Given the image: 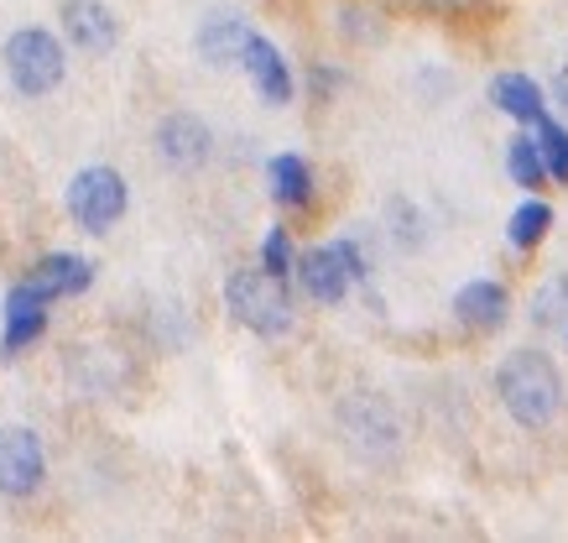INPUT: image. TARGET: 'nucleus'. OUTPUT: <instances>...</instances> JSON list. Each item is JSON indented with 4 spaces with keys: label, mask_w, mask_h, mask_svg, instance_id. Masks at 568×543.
Instances as JSON below:
<instances>
[{
    "label": "nucleus",
    "mask_w": 568,
    "mask_h": 543,
    "mask_svg": "<svg viewBox=\"0 0 568 543\" xmlns=\"http://www.w3.org/2000/svg\"><path fill=\"white\" fill-rule=\"evenodd\" d=\"M241 69L266 105H293V69H287V58H282V48H276L272 37L251 32V42H245V53H241Z\"/></svg>",
    "instance_id": "obj_10"
},
{
    "label": "nucleus",
    "mask_w": 568,
    "mask_h": 543,
    "mask_svg": "<svg viewBox=\"0 0 568 543\" xmlns=\"http://www.w3.org/2000/svg\"><path fill=\"white\" fill-rule=\"evenodd\" d=\"M224 309H230L235 324H245L261 340H282L293 330V299H287L282 278H272L266 267L261 272H235L224 282Z\"/></svg>",
    "instance_id": "obj_3"
},
{
    "label": "nucleus",
    "mask_w": 568,
    "mask_h": 543,
    "mask_svg": "<svg viewBox=\"0 0 568 543\" xmlns=\"http://www.w3.org/2000/svg\"><path fill=\"white\" fill-rule=\"evenodd\" d=\"M552 100L564 105V115H568V63L558 69V79H552Z\"/></svg>",
    "instance_id": "obj_22"
},
{
    "label": "nucleus",
    "mask_w": 568,
    "mask_h": 543,
    "mask_svg": "<svg viewBox=\"0 0 568 543\" xmlns=\"http://www.w3.org/2000/svg\"><path fill=\"white\" fill-rule=\"evenodd\" d=\"M537 147H542V162H548V178L568 183V131L552 121V115L537 121Z\"/></svg>",
    "instance_id": "obj_20"
},
{
    "label": "nucleus",
    "mask_w": 568,
    "mask_h": 543,
    "mask_svg": "<svg viewBox=\"0 0 568 543\" xmlns=\"http://www.w3.org/2000/svg\"><path fill=\"white\" fill-rule=\"evenodd\" d=\"M506 173H511V183H521V189H542L548 183V162H542V147L527 137L511 141V152H506Z\"/></svg>",
    "instance_id": "obj_18"
},
{
    "label": "nucleus",
    "mask_w": 568,
    "mask_h": 543,
    "mask_svg": "<svg viewBox=\"0 0 568 543\" xmlns=\"http://www.w3.org/2000/svg\"><path fill=\"white\" fill-rule=\"evenodd\" d=\"M532 324L542 334H552L558 345H568V272L548 278L532 293Z\"/></svg>",
    "instance_id": "obj_16"
},
{
    "label": "nucleus",
    "mask_w": 568,
    "mask_h": 543,
    "mask_svg": "<svg viewBox=\"0 0 568 543\" xmlns=\"http://www.w3.org/2000/svg\"><path fill=\"white\" fill-rule=\"evenodd\" d=\"M297 282H303V293L313 303H345L349 282H365V257L355 251L349 241H328V245H313L293 262Z\"/></svg>",
    "instance_id": "obj_5"
},
{
    "label": "nucleus",
    "mask_w": 568,
    "mask_h": 543,
    "mask_svg": "<svg viewBox=\"0 0 568 543\" xmlns=\"http://www.w3.org/2000/svg\"><path fill=\"white\" fill-rule=\"evenodd\" d=\"M48 481V450L27 423H6L0 429V496L27 502Z\"/></svg>",
    "instance_id": "obj_7"
},
{
    "label": "nucleus",
    "mask_w": 568,
    "mask_h": 543,
    "mask_svg": "<svg viewBox=\"0 0 568 543\" xmlns=\"http://www.w3.org/2000/svg\"><path fill=\"white\" fill-rule=\"evenodd\" d=\"M42 330H48V299L21 278L17 288L6 293V334H0V355H21L27 345L42 340Z\"/></svg>",
    "instance_id": "obj_11"
},
{
    "label": "nucleus",
    "mask_w": 568,
    "mask_h": 543,
    "mask_svg": "<svg viewBox=\"0 0 568 543\" xmlns=\"http://www.w3.org/2000/svg\"><path fill=\"white\" fill-rule=\"evenodd\" d=\"M293 262H297V257H293V235L276 225L272 235L261 241V267H266L272 278H287V272H293Z\"/></svg>",
    "instance_id": "obj_21"
},
{
    "label": "nucleus",
    "mask_w": 568,
    "mask_h": 543,
    "mask_svg": "<svg viewBox=\"0 0 568 543\" xmlns=\"http://www.w3.org/2000/svg\"><path fill=\"white\" fill-rule=\"evenodd\" d=\"M156 158L178 168V173H193L214 158V131H209L193 110H178V115H162L156 125Z\"/></svg>",
    "instance_id": "obj_8"
},
{
    "label": "nucleus",
    "mask_w": 568,
    "mask_h": 543,
    "mask_svg": "<svg viewBox=\"0 0 568 543\" xmlns=\"http://www.w3.org/2000/svg\"><path fill=\"white\" fill-rule=\"evenodd\" d=\"M490 100H496L500 115H511L521 125H537L548 115V100H542V89L527 79V73H500L496 84H490Z\"/></svg>",
    "instance_id": "obj_15"
},
{
    "label": "nucleus",
    "mask_w": 568,
    "mask_h": 543,
    "mask_svg": "<svg viewBox=\"0 0 568 543\" xmlns=\"http://www.w3.org/2000/svg\"><path fill=\"white\" fill-rule=\"evenodd\" d=\"M6 79L17 94L27 100H42L52 89L63 84V73H69V53H63V42L48 32V27H17V32L6 37Z\"/></svg>",
    "instance_id": "obj_2"
},
{
    "label": "nucleus",
    "mask_w": 568,
    "mask_h": 543,
    "mask_svg": "<svg viewBox=\"0 0 568 543\" xmlns=\"http://www.w3.org/2000/svg\"><path fill=\"white\" fill-rule=\"evenodd\" d=\"M496 398L521 429H548L564 408V376L542 351H511L496 366Z\"/></svg>",
    "instance_id": "obj_1"
},
{
    "label": "nucleus",
    "mask_w": 568,
    "mask_h": 543,
    "mask_svg": "<svg viewBox=\"0 0 568 543\" xmlns=\"http://www.w3.org/2000/svg\"><path fill=\"white\" fill-rule=\"evenodd\" d=\"M63 37H69L79 53L104 58L121 42V21L104 0H63Z\"/></svg>",
    "instance_id": "obj_9"
},
{
    "label": "nucleus",
    "mask_w": 568,
    "mask_h": 543,
    "mask_svg": "<svg viewBox=\"0 0 568 543\" xmlns=\"http://www.w3.org/2000/svg\"><path fill=\"white\" fill-rule=\"evenodd\" d=\"M27 282H32L48 303L79 299V293H89V282H94V267H89L84 257H73V251H48V257L27 272Z\"/></svg>",
    "instance_id": "obj_12"
},
{
    "label": "nucleus",
    "mask_w": 568,
    "mask_h": 543,
    "mask_svg": "<svg viewBox=\"0 0 568 543\" xmlns=\"http://www.w3.org/2000/svg\"><path fill=\"white\" fill-rule=\"evenodd\" d=\"M63 204H69V220L79 230L110 235V230L125 220V210H131V189H125V178L115 173V168L94 162V168H79V173H73Z\"/></svg>",
    "instance_id": "obj_4"
},
{
    "label": "nucleus",
    "mask_w": 568,
    "mask_h": 543,
    "mask_svg": "<svg viewBox=\"0 0 568 543\" xmlns=\"http://www.w3.org/2000/svg\"><path fill=\"white\" fill-rule=\"evenodd\" d=\"M548 225H552V210L542 204V199H527V204L511 214V230H506V235H511L517 251H532V245L548 235Z\"/></svg>",
    "instance_id": "obj_19"
},
{
    "label": "nucleus",
    "mask_w": 568,
    "mask_h": 543,
    "mask_svg": "<svg viewBox=\"0 0 568 543\" xmlns=\"http://www.w3.org/2000/svg\"><path fill=\"white\" fill-rule=\"evenodd\" d=\"M272 193H276V204H287V210H303L313 199V173H308V162L297 158V152H282V158H272Z\"/></svg>",
    "instance_id": "obj_17"
},
{
    "label": "nucleus",
    "mask_w": 568,
    "mask_h": 543,
    "mask_svg": "<svg viewBox=\"0 0 568 543\" xmlns=\"http://www.w3.org/2000/svg\"><path fill=\"white\" fill-rule=\"evenodd\" d=\"M251 21L245 17H230V11H214V17H204V27H199V58L204 63H214V69H230V63H241L245 42H251Z\"/></svg>",
    "instance_id": "obj_14"
},
{
    "label": "nucleus",
    "mask_w": 568,
    "mask_h": 543,
    "mask_svg": "<svg viewBox=\"0 0 568 543\" xmlns=\"http://www.w3.org/2000/svg\"><path fill=\"white\" fill-rule=\"evenodd\" d=\"M339 434L371 460H386L402 444V419L381 392H349L339 403Z\"/></svg>",
    "instance_id": "obj_6"
},
{
    "label": "nucleus",
    "mask_w": 568,
    "mask_h": 543,
    "mask_svg": "<svg viewBox=\"0 0 568 543\" xmlns=\"http://www.w3.org/2000/svg\"><path fill=\"white\" fill-rule=\"evenodd\" d=\"M454 314L465 330H480V334H496L506 319H511V299H506V288L490 278H475L465 282L459 293H454Z\"/></svg>",
    "instance_id": "obj_13"
}]
</instances>
